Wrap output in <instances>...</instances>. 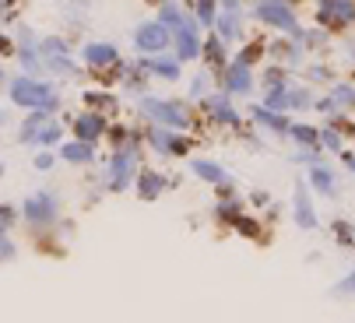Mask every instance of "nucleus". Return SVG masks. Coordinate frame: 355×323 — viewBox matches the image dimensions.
Wrapping results in <instances>:
<instances>
[{
    "instance_id": "1",
    "label": "nucleus",
    "mask_w": 355,
    "mask_h": 323,
    "mask_svg": "<svg viewBox=\"0 0 355 323\" xmlns=\"http://www.w3.org/2000/svg\"><path fill=\"white\" fill-rule=\"evenodd\" d=\"M8 95H11L15 105H25V110H42L46 102L57 98L53 85H46L39 78H28V74L25 78H8Z\"/></svg>"
},
{
    "instance_id": "2",
    "label": "nucleus",
    "mask_w": 355,
    "mask_h": 323,
    "mask_svg": "<svg viewBox=\"0 0 355 323\" xmlns=\"http://www.w3.org/2000/svg\"><path fill=\"white\" fill-rule=\"evenodd\" d=\"M253 15H257L264 25H271V28H282L295 42H306V32L295 25V15L288 8V0H257V4H253Z\"/></svg>"
},
{
    "instance_id": "3",
    "label": "nucleus",
    "mask_w": 355,
    "mask_h": 323,
    "mask_svg": "<svg viewBox=\"0 0 355 323\" xmlns=\"http://www.w3.org/2000/svg\"><path fill=\"white\" fill-rule=\"evenodd\" d=\"M141 116H144V120H151L155 127H169V130H176V127H187V123H190V116H187L183 105L166 102V98H141Z\"/></svg>"
},
{
    "instance_id": "4",
    "label": "nucleus",
    "mask_w": 355,
    "mask_h": 323,
    "mask_svg": "<svg viewBox=\"0 0 355 323\" xmlns=\"http://www.w3.org/2000/svg\"><path fill=\"white\" fill-rule=\"evenodd\" d=\"M134 169H137V144L127 141L116 148L113 162H110V186L113 190H127L130 180H134Z\"/></svg>"
},
{
    "instance_id": "5",
    "label": "nucleus",
    "mask_w": 355,
    "mask_h": 323,
    "mask_svg": "<svg viewBox=\"0 0 355 323\" xmlns=\"http://www.w3.org/2000/svg\"><path fill=\"white\" fill-rule=\"evenodd\" d=\"M39 53H42V60H46L49 71H57V74H78V67H74V60H71V49H67L64 39H57V35L42 39V42H39Z\"/></svg>"
},
{
    "instance_id": "6",
    "label": "nucleus",
    "mask_w": 355,
    "mask_h": 323,
    "mask_svg": "<svg viewBox=\"0 0 355 323\" xmlns=\"http://www.w3.org/2000/svg\"><path fill=\"white\" fill-rule=\"evenodd\" d=\"M169 39H173V32H169L162 21H144V25H137V32H134V46H137L141 53H162V49L169 46Z\"/></svg>"
},
{
    "instance_id": "7",
    "label": "nucleus",
    "mask_w": 355,
    "mask_h": 323,
    "mask_svg": "<svg viewBox=\"0 0 355 323\" xmlns=\"http://www.w3.org/2000/svg\"><path fill=\"white\" fill-rule=\"evenodd\" d=\"M317 18L327 28H348V21L355 18V4H352V0H320V4H317Z\"/></svg>"
},
{
    "instance_id": "8",
    "label": "nucleus",
    "mask_w": 355,
    "mask_h": 323,
    "mask_svg": "<svg viewBox=\"0 0 355 323\" xmlns=\"http://www.w3.org/2000/svg\"><path fill=\"white\" fill-rule=\"evenodd\" d=\"M57 197L53 193H32L28 200H25V218H28V225H49L57 218Z\"/></svg>"
},
{
    "instance_id": "9",
    "label": "nucleus",
    "mask_w": 355,
    "mask_h": 323,
    "mask_svg": "<svg viewBox=\"0 0 355 323\" xmlns=\"http://www.w3.org/2000/svg\"><path fill=\"white\" fill-rule=\"evenodd\" d=\"M81 60L88 64V67H113V64H120V49L113 46V42H88L85 49H81Z\"/></svg>"
},
{
    "instance_id": "10",
    "label": "nucleus",
    "mask_w": 355,
    "mask_h": 323,
    "mask_svg": "<svg viewBox=\"0 0 355 323\" xmlns=\"http://www.w3.org/2000/svg\"><path fill=\"white\" fill-rule=\"evenodd\" d=\"M148 144L155 148L159 155H183L187 151V141L180 134H173L169 127H151L148 130Z\"/></svg>"
},
{
    "instance_id": "11",
    "label": "nucleus",
    "mask_w": 355,
    "mask_h": 323,
    "mask_svg": "<svg viewBox=\"0 0 355 323\" xmlns=\"http://www.w3.org/2000/svg\"><path fill=\"white\" fill-rule=\"evenodd\" d=\"M74 134H78V141L95 144L98 137L106 134V116H103V113H81V116L74 120Z\"/></svg>"
},
{
    "instance_id": "12",
    "label": "nucleus",
    "mask_w": 355,
    "mask_h": 323,
    "mask_svg": "<svg viewBox=\"0 0 355 323\" xmlns=\"http://www.w3.org/2000/svg\"><path fill=\"white\" fill-rule=\"evenodd\" d=\"M292 214L299 229H317V214H313V200L306 193V183H299L295 197H292Z\"/></svg>"
},
{
    "instance_id": "13",
    "label": "nucleus",
    "mask_w": 355,
    "mask_h": 323,
    "mask_svg": "<svg viewBox=\"0 0 355 323\" xmlns=\"http://www.w3.org/2000/svg\"><path fill=\"white\" fill-rule=\"evenodd\" d=\"M205 110L218 120V123H225V127H239V113L229 105V95L222 91V95H208L205 98Z\"/></svg>"
},
{
    "instance_id": "14",
    "label": "nucleus",
    "mask_w": 355,
    "mask_h": 323,
    "mask_svg": "<svg viewBox=\"0 0 355 323\" xmlns=\"http://www.w3.org/2000/svg\"><path fill=\"white\" fill-rule=\"evenodd\" d=\"M137 67L148 71V74H159L166 81H176L180 78V57H144Z\"/></svg>"
},
{
    "instance_id": "15",
    "label": "nucleus",
    "mask_w": 355,
    "mask_h": 323,
    "mask_svg": "<svg viewBox=\"0 0 355 323\" xmlns=\"http://www.w3.org/2000/svg\"><path fill=\"white\" fill-rule=\"evenodd\" d=\"M225 95H250V88H253V78H250V67H243V64H229V71H225Z\"/></svg>"
},
{
    "instance_id": "16",
    "label": "nucleus",
    "mask_w": 355,
    "mask_h": 323,
    "mask_svg": "<svg viewBox=\"0 0 355 323\" xmlns=\"http://www.w3.org/2000/svg\"><path fill=\"white\" fill-rule=\"evenodd\" d=\"M253 123L257 127H268V130H275V134H288L292 130V123L282 116V113H275V110H268V105H253Z\"/></svg>"
},
{
    "instance_id": "17",
    "label": "nucleus",
    "mask_w": 355,
    "mask_h": 323,
    "mask_svg": "<svg viewBox=\"0 0 355 323\" xmlns=\"http://www.w3.org/2000/svg\"><path fill=\"white\" fill-rule=\"evenodd\" d=\"M200 53V39H197V21L176 32V57L180 60H193Z\"/></svg>"
},
{
    "instance_id": "18",
    "label": "nucleus",
    "mask_w": 355,
    "mask_h": 323,
    "mask_svg": "<svg viewBox=\"0 0 355 323\" xmlns=\"http://www.w3.org/2000/svg\"><path fill=\"white\" fill-rule=\"evenodd\" d=\"M190 169H193V176H197V180H208V183H229V173L218 166V162H211V158H193V162H190Z\"/></svg>"
},
{
    "instance_id": "19",
    "label": "nucleus",
    "mask_w": 355,
    "mask_h": 323,
    "mask_svg": "<svg viewBox=\"0 0 355 323\" xmlns=\"http://www.w3.org/2000/svg\"><path fill=\"white\" fill-rule=\"evenodd\" d=\"M159 21L176 35L180 28H187V25H193V18H187L183 11H180V4H176V0H162V11H159Z\"/></svg>"
},
{
    "instance_id": "20",
    "label": "nucleus",
    "mask_w": 355,
    "mask_h": 323,
    "mask_svg": "<svg viewBox=\"0 0 355 323\" xmlns=\"http://www.w3.org/2000/svg\"><path fill=\"white\" fill-rule=\"evenodd\" d=\"M310 186L320 193V197H334L338 193V183H334V173L327 169V166H310Z\"/></svg>"
},
{
    "instance_id": "21",
    "label": "nucleus",
    "mask_w": 355,
    "mask_h": 323,
    "mask_svg": "<svg viewBox=\"0 0 355 323\" xmlns=\"http://www.w3.org/2000/svg\"><path fill=\"white\" fill-rule=\"evenodd\" d=\"M162 186H166V180H162V173H155V169H141V180H137V190H141V197H144V200H155V197L162 193Z\"/></svg>"
},
{
    "instance_id": "22",
    "label": "nucleus",
    "mask_w": 355,
    "mask_h": 323,
    "mask_svg": "<svg viewBox=\"0 0 355 323\" xmlns=\"http://www.w3.org/2000/svg\"><path fill=\"white\" fill-rule=\"evenodd\" d=\"M49 123V113H42V110H32L28 113V120H25V127L18 130V137H21V144H35V137H39V130Z\"/></svg>"
},
{
    "instance_id": "23",
    "label": "nucleus",
    "mask_w": 355,
    "mask_h": 323,
    "mask_svg": "<svg viewBox=\"0 0 355 323\" xmlns=\"http://www.w3.org/2000/svg\"><path fill=\"white\" fill-rule=\"evenodd\" d=\"M288 137H292L299 148H317V144H320V130L310 127V123H292Z\"/></svg>"
},
{
    "instance_id": "24",
    "label": "nucleus",
    "mask_w": 355,
    "mask_h": 323,
    "mask_svg": "<svg viewBox=\"0 0 355 323\" xmlns=\"http://www.w3.org/2000/svg\"><path fill=\"white\" fill-rule=\"evenodd\" d=\"M60 158H67V162H92L95 158V151H92V144H85V141H67V144H60Z\"/></svg>"
},
{
    "instance_id": "25",
    "label": "nucleus",
    "mask_w": 355,
    "mask_h": 323,
    "mask_svg": "<svg viewBox=\"0 0 355 323\" xmlns=\"http://www.w3.org/2000/svg\"><path fill=\"white\" fill-rule=\"evenodd\" d=\"M218 4L222 0H197V25L200 28H215L218 25Z\"/></svg>"
},
{
    "instance_id": "26",
    "label": "nucleus",
    "mask_w": 355,
    "mask_h": 323,
    "mask_svg": "<svg viewBox=\"0 0 355 323\" xmlns=\"http://www.w3.org/2000/svg\"><path fill=\"white\" fill-rule=\"evenodd\" d=\"M218 39H222V42L239 39V11H225V15L218 18Z\"/></svg>"
},
{
    "instance_id": "27",
    "label": "nucleus",
    "mask_w": 355,
    "mask_h": 323,
    "mask_svg": "<svg viewBox=\"0 0 355 323\" xmlns=\"http://www.w3.org/2000/svg\"><path fill=\"white\" fill-rule=\"evenodd\" d=\"M215 218H218V222L236 225V222H239V200H236V197H222V200H218V207H215Z\"/></svg>"
},
{
    "instance_id": "28",
    "label": "nucleus",
    "mask_w": 355,
    "mask_h": 323,
    "mask_svg": "<svg viewBox=\"0 0 355 323\" xmlns=\"http://www.w3.org/2000/svg\"><path fill=\"white\" fill-rule=\"evenodd\" d=\"M85 98H88V105H95V113L98 110H106V113H116L120 110V102L113 95H103V91H85Z\"/></svg>"
},
{
    "instance_id": "29",
    "label": "nucleus",
    "mask_w": 355,
    "mask_h": 323,
    "mask_svg": "<svg viewBox=\"0 0 355 323\" xmlns=\"http://www.w3.org/2000/svg\"><path fill=\"white\" fill-rule=\"evenodd\" d=\"M60 134H64V130H60V123H53V120H49V123H46L42 130H39L35 144H39V148H53V144L60 141Z\"/></svg>"
},
{
    "instance_id": "30",
    "label": "nucleus",
    "mask_w": 355,
    "mask_h": 323,
    "mask_svg": "<svg viewBox=\"0 0 355 323\" xmlns=\"http://www.w3.org/2000/svg\"><path fill=\"white\" fill-rule=\"evenodd\" d=\"M205 53H208V60H211V64H222V60H225V46H222V39L211 35V39L205 42Z\"/></svg>"
},
{
    "instance_id": "31",
    "label": "nucleus",
    "mask_w": 355,
    "mask_h": 323,
    "mask_svg": "<svg viewBox=\"0 0 355 323\" xmlns=\"http://www.w3.org/2000/svg\"><path fill=\"white\" fill-rule=\"evenodd\" d=\"M320 144H324V148H331V151H341V137H338V130L324 127V130H320Z\"/></svg>"
},
{
    "instance_id": "32",
    "label": "nucleus",
    "mask_w": 355,
    "mask_h": 323,
    "mask_svg": "<svg viewBox=\"0 0 355 323\" xmlns=\"http://www.w3.org/2000/svg\"><path fill=\"white\" fill-rule=\"evenodd\" d=\"M334 102H348V105H355V88H348V85H334V95H331Z\"/></svg>"
},
{
    "instance_id": "33",
    "label": "nucleus",
    "mask_w": 355,
    "mask_h": 323,
    "mask_svg": "<svg viewBox=\"0 0 355 323\" xmlns=\"http://www.w3.org/2000/svg\"><path fill=\"white\" fill-rule=\"evenodd\" d=\"M205 91H208V74H197L193 85H190V95H193V98H208Z\"/></svg>"
},
{
    "instance_id": "34",
    "label": "nucleus",
    "mask_w": 355,
    "mask_h": 323,
    "mask_svg": "<svg viewBox=\"0 0 355 323\" xmlns=\"http://www.w3.org/2000/svg\"><path fill=\"white\" fill-rule=\"evenodd\" d=\"M334 232H338V243H348V246H355V232H352L345 222H334Z\"/></svg>"
},
{
    "instance_id": "35",
    "label": "nucleus",
    "mask_w": 355,
    "mask_h": 323,
    "mask_svg": "<svg viewBox=\"0 0 355 323\" xmlns=\"http://www.w3.org/2000/svg\"><path fill=\"white\" fill-rule=\"evenodd\" d=\"M0 218H4V229H11L18 214H15V207H11V204H4V211H0Z\"/></svg>"
},
{
    "instance_id": "36",
    "label": "nucleus",
    "mask_w": 355,
    "mask_h": 323,
    "mask_svg": "<svg viewBox=\"0 0 355 323\" xmlns=\"http://www.w3.org/2000/svg\"><path fill=\"white\" fill-rule=\"evenodd\" d=\"M236 225H239V229H243L246 236H253V232H257V222H250V218H239Z\"/></svg>"
},
{
    "instance_id": "37",
    "label": "nucleus",
    "mask_w": 355,
    "mask_h": 323,
    "mask_svg": "<svg viewBox=\"0 0 355 323\" xmlns=\"http://www.w3.org/2000/svg\"><path fill=\"white\" fill-rule=\"evenodd\" d=\"M49 166H53V158H49V155H39V158H35V169H39V173H46Z\"/></svg>"
},
{
    "instance_id": "38",
    "label": "nucleus",
    "mask_w": 355,
    "mask_h": 323,
    "mask_svg": "<svg viewBox=\"0 0 355 323\" xmlns=\"http://www.w3.org/2000/svg\"><path fill=\"white\" fill-rule=\"evenodd\" d=\"M338 292H355V271H352V274H348V278L338 285Z\"/></svg>"
},
{
    "instance_id": "39",
    "label": "nucleus",
    "mask_w": 355,
    "mask_h": 323,
    "mask_svg": "<svg viewBox=\"0 0 355 323\" xmlns=\"http://www.w3.org/2000/svg\"><path fill=\"white\" fill-rule=\"evenodd\" d=\"M341 158H345V166L355 173V151H341Z\"/></svg>"
},
{
    "instance_id": "40",
    "label": "nucleus",
    "mask_w": 355,
    "mask_h": 323,
    "mask_svg": "<svg viewBox=\"0 0 355 323\" xmlns=\"http://www.w3.org/2000/svg\"><path fill=\"white\" fill-rule=\"evenodd\" d=\"M11 256H15V243L4 236V260H11Z\"/></svg>"
},
{
    "instance_id": "41",
    "label": "nucleus",
    "mask_w": 355,
    "mask_h": 323,
    "mask_svg": "<svg viewBox=\"0 0 355 323\" xmlns=\"http://www.w3.org/2000/svg\"><path fill=\"white\" fill-rule=\"evenodd\" d=\"M222 8L225 11H239V0H222Z\"/></svg>"
}]
</instances>
